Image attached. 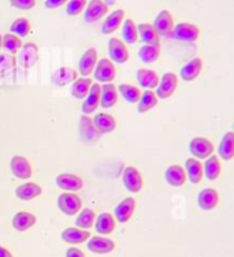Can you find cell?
Returning <instances> with one entry per match:
<instances>
[{"label": "cell", "mask_w": 234, "mask_h": 257, "mask_svg": "<svg viewBox=\"0 0 234 257\" xmlns=\"http://www.w3.org/2000/svg\"><path fill=\"white\" fill-rule=\"evenodd\" d=\"M124 18V10H115L114 13H111V14L105 18L104 24L101 26V33H103V35H111V33H114L115 30L120 29V26L122 25Z\"/></svg>", "instance_id": "obj_29"}, {"label": "cell", "mask_w": 234, "mask_h": 257, "mask_svg": "<svg viewBox=\"0 0 234 257\" xmlns=\"http://www.w3.org/2000/svg\"><path fill=\"white\" fill-rule=\"evenodd\" d=\"M203 173L205 174V177L208 181H215L220 175V163L219 158L211 155L209 158H207L204 166H203Z\"/></svg>", "instance_id": "obj_34"}, {"label": "cell", "mask_w": 234, "mask_h": 257, "mask_svg": "<svg viewBox=\"0 0 234 257\" xmlns=\"http://www.w3.org/2000/svg\"><path fill=\"white\" fill-rule=\"evenodd\" d=\"M185 173H186V178H189L192 183H199L203 179V164L200 163L197 159H188L185 163Z\"/></svg>", "instance_id": "obj_25"}, {"label": "cell", "mask_w": 234, "mask_h": 257, "mask_svg": "<svg viewBox=\"0 0 234 257\" xmlns=\"http://www.w3.org/2000/svg\"><path fill=\"white\" fill-rule=\"evenodd\" d=\"M122 36H124L125 43L128 44H135L139 41V32H137V25L132 20H126L122 28Z\"/></svg>", "instance_id": "obj_40"}, {"label": "cell", "mask_w": 234, "mask_h": 257, "mask_svg": "<svg viewBox=\"0 0 234 257\" xmlns=\"http://www.w3.org/2000/svg\"><path fill=\"white\" fill-rule=\"evenodd\" d=\"M136 209V200L133 197H126L115 208L114 216L120 223L129 222Z\"/></svg>", "instance_id": "obj_13"}, {"label": "cell", "mask_w": 234, "mask_h": 257, "mask_svg": "<svg viewBox=\"0 0 234 257\" xmlns=\"http://www.w3.org/2000/svg\"><path fill=\"white\" fill-rule=\"evenodd\" d=\"M90 238V232L88 230H81L77 227H69L62 232V239L71 245L82 243Z\"/></svg>", "instance_id": "obj_21"}, {"label": "cell", "mask_w": 234, "mask_h": 257, "mask_svg": "<svg viewBox=\"0 0 234 257\" xmlns=\"http://www.w3.org/2000/svg\"><path fill=\"white\" fill-rule=\"evenodd\" d=\"M95 78L99 82L103 84H110L111 81H114L116 75V70L114 67V63L107 58H103L101 60H97L95 66Z\"/></svg>", "instance_id": "obj_3"}, {"label": "cell", "mask_w": 234, "mask_h": 257, "mask_svg": "<svg viewBox=\"0 0 234 257\" xmlns=\"http://www.w3.org/2000/svg\"><path fill=\"white\" fill-rule=\"evenodd\" d=\"M2 47L6 51H9L10 54H15L22 48V40L13 33H7V35L2 36Z\"/></svg>", "instance_id": "obj_39"}, {"label": "cell", "mask_w": 234, "mask_h": 257, "mask_svg": "<svg viewBox=\"0 0 234 257\" xmlns=\"http://www.w3.org/2000/svg\"><path fill=\"white\" fill-rule=\"evenodd\" d=\"M166 182L169 183L170 186H174V188H179L186 182V173L185 170L178 164H173L170 166L165 173Z\"/></svg>", "instance_id": "obj_19"}, {"label": "cell", "mask_w": 234, "mask_h": 257, "mask_svg": "<svg viewBox=\"0 0 234 257\" xmlns=\"http://www.w3.org/2000/svg\"><path fill=\"white\" fill-rule=\"evenodd\" d=\"M69 0H45V7L47 9H58L60 6L66 5Z\"/></svg>", "instance_id": "obj_45"}, {"label": "cell", "mask_w": 234, "mask_h": 257, "mask_svg": "<svg viewBox=\"0 0 234 257\" xmlns=\"http://www.w3.org/2000/svg\"><path fill=\"white\" fill-rule=\"evenodd\" d=\"M15 194H17V197L20 198V200H22V201H30V200H33V198L41 196V194H43V189H41V186H39L37 183L28 182L18 186L17 190H15Z\"/></svg>", "instance_id": "obj_23"}, {"label": "cell", "mask_w": 234, "mask_h": 257, "mask_svg": "<svg viewBox=\"0 0 234 257\" xmlns=\"http://www.w3.org/2000/svg\"><path fill=\"white\" fill-rule=\"evenodd\" d=\"M10 168L15 178L29 179L32 177V166H30L29 160L24 156H20V155L13 156L10 162Z\"/></svg>", "instance_id": "obj_8"}, {"label": "cell", "mask_w": 234, "mask_h": 257, "mask_svg": "<svg viewBox=\"0 0 234 257\" xmlns=\"http://www.w3.org/2000/svg\"><path fill=\"white\" fill-rule=\"evenodd\" d=\"M58 207L67 216H73L81 211L82 201L74 193H63L58 197Z\"/></svg>", "instance_id": "obj_1"}, {"label": "cell", "mask_w": 234, "mask_h": 257, "mask_svg": "<svg viewBox=\"0 0 234 257\" xmlns=\"http://www.w3.org/2000/svg\"><path fill=\"white\" fill-rule=\"evenodd\" d=\"M95 220L96 231L101 234V235H108V234H111L115 230V219L111 213H101Z\"/></svg>", "instance_id": "obj_31"}, {"label": "cell", "mask_w": 234, "mask_h": 257, "mask_svg": "<svg viewBox=\"0 0 234 257\" xmlns=\"http://www.w3.org/2000/svg\"><path fill=\"white\" fill-rule=\"evenodd\" d=\"M100 105L103 108H111L118 103V90L114 84H104L100 86Z\"/></svg>", "instance_id": "obj_22"}, {"label": "cell", "mask_w": 234, "mask_h": 257, "mask_svg": "<svg viewBox=\"0 0 234 257\" xmlns=\"http://www.w3.org/2000/svg\"><path fill=\"white\" fill-rule=\"evenodd\" d=\"M17 64V60L13 55L9 54H2L0 55V73H6L9 71L13 67H15Z\"/></svg>", "instance_id": "obj_43"}, {"label": "cell", "mask_w": 234, "mask_h": 257, "mask_svg": "<svg viewBox=\"0 0 234 257\" xmlns=\"http://www.w3.org/2000/svg\"><path fill=\"white\" fill-rule=\"evenodd\" d=\"M171 33H173V36H174L177 40L193 43V41H196V40L199 39L200 30L199 28L196 25H193V24L182 22V24H178L177 26H174Z\"/></svg>", "instance_id": "obj_7"}, {"label": "cell", "mask_w": 234, "mask_h": 257, "mask_svg": "<svg viewBox=\"0 0 234 257\" xmlns=\"http://www.w3.org/2000/svg\"><path fill=\"white\" fill-rule=\"evenodd\" d=\"M137 81L139 84L145 88V89H154V88H158L159 85V75L156 71L150 69H139L137 70Z\"/></svg>", "instance_id": "obj_20"}, {"label": "cell", "mask_w": 234, "mask_h": 257, "mask_svg": "<svg viewBox=\"0 0 234 257\" xmlns=\"http://www.w3.org/2000/svg\"><path fill=\"white\" fill-rule=\"evenodd\" d=\"M100 92H101V89H100L99 84H93L90 86L89 92L85 97L84 104L81 105V109H82L84 115L92 114L97 109V107L100 105Z\"/></svg>", "instance_id": "obj_17"}, {"label": "cell", "mask_w": 234, "mask_h": 257, "mask_svg": "<svg viewBox=\"0 0 234 257\" xmlns=\"http://www.w3.org/2000/svg\"><path fill=\"white\" fill-rule=\"evenodd\" d=\"M37 60H39V47L35 43L22 45V48L20 50V58H18L21 66L25 69H30L35 66Z\"/></svg>", "instance_id": "obj_10"}, {"label": "cell", "mask_w": 234, "mask_h": 257, "mask_svg": "<svg viewBox=\"0 0 234 257\" xmlns=\"http://www.w3.org/2000/svg\"><path fill=\"white\" fill-rule=\"evenodd\" d=\"M201 69H203V60L200 59V58H194L190 62L185 64L184 67L181 69V78L186 81V82H190V81H193L199 77V74L201 73Z\"/></svg>", "instance_id": "obj_24"}, {"label": "cell", "mask_w": 234, "mask_h": 257, "mask_svg": "<svg viewBox=\"0 0 234 257\" xmlns=\"http://www.w3.org/2000/svg\"><path fill=\"white\" fill-rule=\"evenodd\" d=\"M77 71L74 69H70V67H60L58 69L52 74L51 79H52V82L58 86H65V85H69L71 82H74L75 79H77Z\"/></svg>", "instance_id": "obj_30"}, {"label": "cell", "mask_w": 234, "mask_h": 257, "mask_svg": "<svg viewBox=\"0 0 234 257\" xmlns=\"http://www.w3.org/2000/svg\"><path fill=\"white\" fill-rule=\"evenodd\" d=\"M122 181H124L125 188L130 193H139L143 189V177L136 167H126L122 174Z\"/></svg>", "instance_id": "obj_6"}, {"label": "cell", "mask_w": 234, "mask_h": 257, "mask_svg": "<svg viewBox=\"0 0 234 257\" xmlns=\"http://www.w3.org/2000/svg\"><path fill=\"white\" fill-rule=\"evenodd\" d=\"M30 29H32V26H30L29 20H26V18H18V20H15L10 26L11 33L15 36H18V37H26V36L30 33Z\"/></svg>", "instance_id": "obj_41"}, {"label": "cell", "mask_w": 234, "mask_h": 257, "mask_svg": "<svg viewBox=\"0 0 234 257\" xmlns=\"http://www.w3.org/2000/svg\"><path fill=\"white\" fill-rule=\"evenodd\" d=\"M139 56L141 62L144 63H154L159 59L160 56V47L156 45H143L139 51Z\"/></svg>", "instance_id": "obj_38"}, {"label": "cell", "mask_w": 234, "mask_h": 257, "mask_svg": "<svg viewBox=\"0 0 234 257\" xmlns=\"http://www.w3.org/2000/svg\"><path fill=\"white\" fill-rule=\"evenodd\" d=\"M0 48H2V35H0Z\"/></svg>", "instance_id": "obj_48"}, {"label": "cell", "mask_w": 234, "mask_h": 257, "mask_svg": "<svg viewBox=\"0 0 234 257\" xmlns=\"http://www.w3.org/2000/svg\"><path fill=\"white\" fill-rule=\"evenodd\" d=\"M0 257H13V254L9 249H6L0 245Z\"/></svg>", "instance_id": "obj_47"}, {"label": "cell", "mask_w": 234, "mask_h": 257, "mask_svg": "<svg viewBox=\"0 0 234 257\" xmlns=\"http://www.w3.org/2000/svg\"><path fill=\"white\" fill-rule=\"evenodd\" d=\"M108 54L111 60L116 63H126L129 60V51L120 39H111L108 41Z\"/></svg>", "instance_id": "obj_14"}, {"label": "cell", "mask_w": 234, "mask_h": 257, "mask_svg": "<svg viewBox=\"0 0 234 257\" xmlns=\"http://www.w3.org/2000/svg\"><path fill=\"white\" fill-rule=\"evenodd\" d=\"M80 136L82 143L95 144L96 141H99L101 133L95 127V124L89 116L82 115L80 118Z\"/></svg>", "instance_id": "obj_4"}, {"label": "cell", "mask_w": 234, "mask_h": 257, "mask_svg": "<svg viewBox=\"0 0 234 257\" xmlns=\"http://www.w3.org/2000/svg\"><path fill=\"white\" fill-rule=\"evenodd\" d=\"M137 32H139L140 39L145 45L160 47L159 35L156 33V30L154 29V26L151 24H140V25H137Z\"/></svg>", "instance_id": "obj_26"}, {"label": "cell", "mask_w": 234, "mask_h": 257, "mask_svg": "<svg viewBox=\"0 0 234 257\" xmlns=\"http://www.w3.org/2000/svg\"><path fill=\"white\" fill-rule=\"evenodd\" d=\"M92 122L101 134L111 133L116 128V120L114 119V116H111L110 114H105V112H100V114L96 115Z\"/></svg>", "instance_id": "obj_28"}, {"label": "cell", "mask_w": 234, "mask_h": 257, "mask_svg": "<svg viewBox=\"0 0 234 257\" xmlns=\"http://www.w3.org/2000/svg\"><path fill=\"white\" fill-rule=\"evenodd\" d=\"M56 186L66 192H78L84 186L82 179L74 174H60L55 179Z\"/></svg>", "instance_id": "obj_12"}, {"label": "cell", "mask_w": 234, "mask_h": 257, "mask_svg": "<svg viewBox=\"0 0 234 257\" xmlns=\"http://www.w3.org/2000/svg\"><path fill=\"white\" fill-rule=\"evenodd\" d=\"M10 3L18 10H32L36 6V0H10Z\"/></svg>", "instance_id": "obj_44"}, {"label": "cell", "mask_w": 234, "mask_h": 257, "mask_svg": "<svg viewBox=\"0 0 234 257\" xmlns=\"http://www.w3.org/2000/svg\"><path fill=\"white\" fill-rule=\"evenodd\" d=\"M36 216L33 213L26 212V211H21V212L15 213L13 218V227L18 231H26L36 224Z\"/></svg>", "instance_id": "obj_27"}, {"label": "cell", "mask_w": 234, "mask_h": 257, "mask_svg": "<svg viewBox=\"0 0 234 257\" xmlns=\"http://www.w3.org/2000/svg\"><path fill=\"white\" fill-rule=\"evenodd\" d=\"M108 13V6L103 0H90L89 5L85 7V21L86 22H97Z\"/></svg>", "instance_id": "obj_9"}, {"label": "cell", "mask_w": 234, "mask_h": 257, "mask_svg": "<svg viewBox=\"0 0 234 257\" xmlns=\"http://www.w3.org/2000/svg\"><path fill=\"white\" fill-rule=\"evenodd\" d=\"M66 257H85L84 252H81L77 247H69L66 252Z\"/></svg>", "instance_id": "obj_46"}, {"label": "cell", "mask_w": 234, "mask_h": 257, "mask_svg": "<svg viewBox=\"0 0 234 257\" xmlns=\"http://www.w3.org/2000/svg\"><path fill=\"white\" fill-rule=\"evenodd\" d=\"M154 29L156 30L158 35L167 36L173 32V28H174V21H173V17L167 10L160 11L158 17L155 18L154 22Z\"/></svg>", "instance_id": "obj_18"}, {"label": "cell", "mask_w": 234, "mask_h": 257, "mask_svg": "<svg viewBox=\"0 0 234 257\" xmlns=\"http://www.w3.org/2000/svg\"><path fill=\"white\" fill-rule=\"evenodd\" d=\"M116 90L120 92L121 96H122L128 103H139L140 96H141V90H140L137 86H133V85L129 84H121L120 88Z\"/></svg>", "instance_id": "obj_37"}, {"label": "cell", "mask_w": 234, "mask_h": 257, "mask_svg": "<svg viewBox=\"0 0 234 257\" xmlns=\"http://www.w3.org/2000/svg\"><path fill=\"white\" fill-rule=\"evenodd\" d=\"M88 250L96 254H107L115 249V242L110 238L105 237H90L86 243Z\"/></svg>", "instance_id": "obj_11"}, {"label": "cell", "mask_w": 234, "mask_h": 257, "mask_svg": "<svg viewBox=\"0 0 234 257\" xmlns=\"http://www.w3.org/2000/svg\"><path fill=\"white\" fill-rule=\"evenodd\" d=\"M96 63H97V51L95 48H89L81 56L80 63H78V71L82 77H88L93 73Z\"/></svg>", "instance_id": "obj_16"}, {"label": "cell", "mask_w": 234, "mask_h": 257, "mask_svg": "<svg viewBox=\"0 0 234 257\" xmlns=\"http://www.w3.org/2000/svg\"><path fill=\"white\" fill-rule=\"evenodd\" d=\"M219 203V194L212 188H205L199 193L197 204L203 211H211Z\"/></svg>", "instance_id": "obj_15"}, {"label": "cell", "mask_w": 234, "mask_h": 257, "mask_svg": "<svg viewBox=\"0 0 234 257\" xmlns=\"http://www.w3.org/2000/svg\"><path fill=\"white\" fill-rule=\"evenodd\" d=\"M86 7V0H69L67 7H66V13L71 17L81 14V11Z\"/></svg>", "instance_id": "obj_42"}, {"label": "cell", "mask_w": 234, "mask_h": 257, "mask_svg": "<svg viewBox=\"0 0 234 257\" xmlns=\"http://www.w3.org/2000/svg\"><path fill=\"white\" fill-rule=\"evenodd\" d=\"M90 86H92V79L88 78V77H81V78H77L73 84V88H71V94L74 99H85L86 94L89 92Z\"/></svg>", "instance_id": "obj_35"}, {"label": "cell", "mask_w": 234, "mask_h": 257, "mask_svg": "<svg viewBox=\"0 0 234 257\" xmlns=\"http://www.w3.org/2000/svg\"><path fill=\"white\" fill-rule=\"evenodd\" d=\"M156 105H158V97H156V94L152 90L147 89L144 93H141V96H140L137 109H139L140 114H144L147 111L155 108Z\"/></svg>", "instance_id": "obj_36"}, {"label": "cell", "mask_w": 234, "mask_h": 257, "mask_svg": "<svg viewBox=\"0 0 234 257\" xmlns=\"http://www.w3.org/2000/svg\"><path fill=\"white\" fill-rule=\"evenodd\" d=\"M177 84H178V78L174 73H166L163 77L159 79V85H158V92H156V97L158 99H169L174 94L177 89Z\"/></svg>", "instance_id": "obj_5"}, {"label": "cell", "mask_w": 234, "mask_h": 257, "mask_svg": "<svg viewBox=\"0 0 234 257\" xmlns=\"http://www.w3.org/2000/svg\"><path fill=\"white\" fill-rule=\"evenodd\" d=\"M190 154L194 159H207L211 155H214V144L204 137H194L189 144Z\"/></svg>", "instance_id": "obj_2"}, {"label": "cell", "mask_w": 234, "mask_h": 257, "mask_svg": "<svg viewBox=\"0 0 234 257\" xmlns=\"http://www.w3.org/2000/svg\"><path fill=\"white\" fill-rule=\"evenodd\" d=\"M96 213L90 208H84L78 212V216L75 219V226L81 230H89L95 224Z\"/></svg>", "instance_id": "obj_33"}, {"label": "cell", "mask_w": 234, "mask_h": 257, "mask_svg": "<svg viewBox=\"0 0 234 257\" xmlns=\"http://www.w3.org/2000/svg\"><path fill=\"white\" fill-rule=\"evenodd\" d=\"M219 156L223 160H231L234 158V133L233 132H227L224 134L223 139L220 141L219 148H218Z\"/></svg>", "instance_id": "obj_32"}]
</instances>
